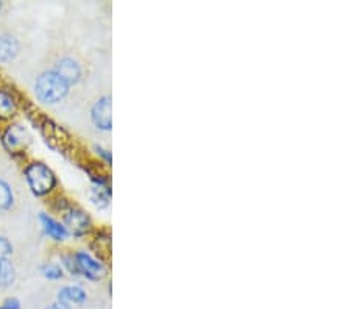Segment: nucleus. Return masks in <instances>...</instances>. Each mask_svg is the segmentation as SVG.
<instances>
[{"label":"nucleus","mask_w":351,"mask_h":309,"mask_svg":"<svg viewBox=\"0 0 351 309\" xmlns=\"http://www.w3.org/2000/svg\"><path fill=\"white\" fill-rule=\"evenodd\" d=\"M95 243H97V255H100L101 258H108L110 256V250H111V238L108 233H100L95 238Z\"/></svg>","instance_id":"dca6fc26"},{"label":"nucleus","mask_w":351,"mask_h":309,"mask_svg":"<svg viewBox=\"0 0 351 309\" xmlns=\"http://www.w3.org/2000/svg\"><path fill=\"white\" fill-rule=\"evenodd\" d=\"M41 273L43 277H45L47 280H52V281H58L63 278L64 275V269L58 266L56 262H47L44 264V266L41 267Z\"/></svg>","instance_id":"2eb2a0df"},{"label":"nucleus","mask_w":351,"mask_h":309,"mask_svg":"<svg viewBox=\"0 0 351 309\" xmlns=\"http://www.w3.org/2000/svg\"><path fill=\"white\" fill-rule=\"evenodd\" d=\"M45 309H72V306L71 305H66V303H61V301H53V303H50V305L45 308Z\"/></svg>","instance_id":"aec40b11"},{"label":"nucleus","mask_w":351,"mask_h":309,"mask_svg":"<svg viewBox=\"0 0 351 309\" xmlns=\"http://www.w3.org/2000/svg\"><path fill=\"white\" fill-rule=\"evenodd\" d=\"M25 182L32 194L36 197L50 195L58 186V178L55 172L43 161H30L24 167Z\"/></svg>","instance_id":"f257e3e1"},{"label":"nucleus","mask_w":351,"mask_h":309,"mask_svg":"<svg viewBox=\"0 0 351 309\" xmlns=\"http://www.w3.org/2000/svg\"><path fill=\"white\" fill-rule=\"evenodd\" d=\"M16 281V269L13 262L10 261H0V289L5 291L11 288Z\"/></svg>","instance_id":"ddd939ff"},{"label":"nucleus","mask_w":351,"mask_h":309,"mask_svg":"<svg viewBox=\"0 0 351 309\" xmlns=\"http://www.w3.org/2000/svg\"><path fill=\"white\" fill-rule=\"evenodd\" d=\"M95 150H97V153L101 156V158H104L106 162H108V164H111V153L108 150H105V149H101V147H95Z\"/></svg>","instance_id":"412c9836"},{"label":"nucleus","mask_w":351,"mask_h":309,"mask_svg":"<svg viewBox=\"0 0 351 309\" xmlns=\"http://www.w3.org/2000/svg\"><path fill=\"white\" fill-rule=\"evenodd\" d=\"M0 309H21V301L18 299H7L2 305H0Z\"/></svg>","instance_id":"6ab92c4d"},{"label":"nucleus","mask_w":351,"mask_h":309,"mask_svg":"<svg viewBox=\"0 0 351 309\" xmlns=\"http://www.w3.org/2000/svg\"><path fill=\"white\" fill-rule=\"evenodd\" d=\"M18 99L13 91L7 88H0V122H8L18 114Z\"/></svg>","instance_id":"1a4fd4ad"},{"label":"nucleus","mask_w":351,"mask_h":309,"mask_svg":"<svg viewBox=\"0 0 351 309\" xmlns=\"http://www.w3.org/2000/svg\"><path fill=\"white\" fill-rule=\"evenodd\" d=\"M88 300V294L82 286H64L58 291V301L66 305H83Z\"/></svg>","instance_id":"9b49d317"},{"label":"nucleus","mask_w":351,"mask_h":309,"mask_svg":"<svg viewBox=\"0 0 351 309\" xmlns=\"http://www.w3.org/2000/svg\"><path fill=\"white\" fill-rule=\"evenodd\" d=\"M32 143V136L27 128L21 123H11L2 133V145L10 155H24L28 145Z\"/></svg>","instance_id":"20e7f679"},{"label":"nucleus","mask_w":351,"mask_h":309,"mask_svg":"<svg viewBox=\"0 0 351 309\" xmlns=\"http://www.w3.org/2000/svg\"><path fill=\"white\" fill-rule=\"evenodd\" d=\"M72 256H73V262H75L77 277H84L89 281H99L105 275L106 272L105 264L99 260H95L90 253L80 250L77 253H72Z\"/></svg>","instance_id":"39448f33"},{"label":"nucleus","mask_w":351,"mask_h":309,"mask_svg":"<svg viewBox=\"0 0 351 309\" xmlns=\"http://www.w3.org/2000/svg\"><path fill=\"white\" fill-rule=\"evenodd\" d=\"M90 200L93 203L104 210L110 205V199H111V189L110 184H94L93 189H90Z\"/></svg>","instance_id":"f8f14e48"},{"label":"nucleus","mask_w":351,"mask_h":309,"mask_svg":"<svg viewBox=\"0 0 351 309\" xmlns=\"http://www.w3.org/2000/svg\"><path fill=\"white\" fill-rule=\"evenodd\" d=\"M71 86L55 71L43 72L35 82V95L44 105H56L67 97Z\"/></svg>","instance_id":"f03ea898"},{"label":"nucleus","mask_w":351,"mask_h":309,"mask_svg":"<svg viewBox=\"0 0 351 309\" xmlns=\"http://www.w3.org/2000/svg\"><path fill=\"white\" fill-rule=\"evenodd\" d=\"M90 119L93 123L100 130L108 132L111 130L112 119H111V97L110 95H104L90 108Z\"/></svg>","instance_id":"423d86ee"},{"label":"nucleus","mask_w":351,"mask_h":309,"mask_svg":"<svg viewBox=\"0 0 351 309\" xmlns=\"http://www.w3.org/2000/svg\"><path fill=\"white\" fill-rule=\"evenodd\" d=\"M39 222H41V227L45 236H49V238L55 240V243H64V240L69 238V233H67L64 225L60 221H56L55 217L47 214V212H41V214H39Z\"/></svg>","instance_id":"6e6552de"},{"label":"nucleus","mask_w":351,"mask_h":309,"mask_svg":"<svg viewBox=\"0 0 351 309\" xmlns=\"http://www.w3.org/2000/svg\"><path fill=\"white\" fill-rule=\"evenodd\" d=\"M63 216V223L69 236H75V238H82V236H86L90 228H93V219L88 214L86 211L80 206L71 205L67 210L61 212Z\"/></svg>","instance_id":"7ed1b4c3"},{"label":"nucleus","mask_w":351,"mask_h":309,"mask_svg":"<svg viewBox=\"0 0 351 309\" xmlns=\"http://www.w3.org/2000/svg\"><path fill=\"white\" fill-rule=\"evenodd\" d=\"M11 256H13V244L8 238L0 234V261H10Z\"/></svg>","instance_id":"f3484780"},{"label":"nucleus","mask_w":351,"mask_h":309,"mask_svg":"<svg viewBox=\"0 0 351 309\" xmlns=\"http://www.w3.org/2000/svg\"><path fill=\"white\" fill-rule=\"evenodd\" d=\"M2 8H3V3L0 2V13H2Z\"/></svg>","instance_id":"4be33fe9"},{"label":"nucleus","mask_w":351,"mask_h":309,"mask_svg":"<svg viewBox=\"0 0 351 309\" xmlns=\"http://www.w3.org/2000/svg\"><path fill=\"white\" fill-rule=\"evenodd\" d=\"M19 41L8 33H0V64H7L19 55Z\"/></svg>","instance_id":"9d476101"},{"label":"nucleus","mask_w":351,"mask_h":309,"mask_svg":"<svg viewBox=\"0 0 351 309\" xmlns=\"http://www.w3.org/2000/svg\"><path fill=\"white\" fill-rule=\"evenodd\" d=\"M14 205V193L7 180L0 178V212H5Z\"/></svg>","instance_id":"4468645a"},{"label":"nucleus","mask_w":351,"mask_h":309,"mask_svg":"<svg viewBox=\"0 0 351 309\" xmlns=\"http://www.w3.org/2000/svg\"><path fill=\"white\" fill-rule=\"evenodd\" d=\"M52 71H55L56 74L63 78V80L69 84V86L77 84L82 80V75H83L82 66L78 64L75 60L71 58V56H64V58L56 61V64L53 66Z\"/></svg>","instance_id":"0eeeda50"},{"label":"nucleus","mask_w":351,"mask_h":309,"mask_svg":"<svg viewBox=\"0 0 351 309\" xmlns=\"http://www.w3.org/2000/svg\"><path fill=\"white\" fill-rule=\"evenodd\" d=\"M61 261H63V269H66L67 272L73 277H77V269H75V262H73V256L72 255H63L61 258Z\"/></svg>","instance_id":"a211bd4d"}]
</instances>
